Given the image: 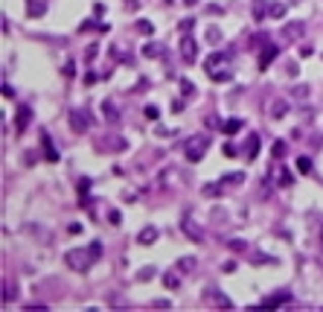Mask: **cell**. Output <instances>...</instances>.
<instances>
[{
  "label": "cell",
  "instance_id": "cell-3",
  "mask_svg": "<svg viewBox=\"0 0 323 312\" xmlns=\"http://www.w3.org/2000/svg\"><path fill=\"white\" fill-rule=\"evenodd\" d=\"M207 143H210L207 134H192V137L186 140V146H184L186 161H189V163H198V161H201V158H204V149H207Z\"/></svg>",
  "mask_w": 323,
  "mask_h": 312
},
{
  "label": "cell",
  "instance_id": "cell-42",
  "mask_svg": "<svg viewBox=\"0 0 323 312\" xmlns=\"http://www.w3.org/2000/svg\"><path fill=\"white\" fill-rule=\"evenodd\" d=\"M108 222H111V225H119V222H123V216H119V210H111V213H108Z\"/></svg>",
  "mask_w": 323,
  "mask_h": 312
},
{
  "label": "cell",
  "instance_id": "cell-53",
  "mask_svg": "<svg viewBox=\"0 0 323 312\" xmlns=\"http://www.w3.org/2000/svg\"><path fill=\"white\" fill-rule=\"evenodd\" d=\"M184 3H186V6H192V3H195V0H184Z\"/></svg>",
  "mask_w": 323,
  "mask_h": 312
},
{
  "label": "cell",
  "instance_id": "cell-10",
  "mask_svg": "<svg viewBox=\"0 0 323 312\" xmlns=\"http://www.w3.org/2000/svg\"><path fill=\"white\" fill-rule=\"evenodd\" d=\"M303 29H306V23H303V21H291V23H286L282 35H286L289 41H300V38H303Z\"/></svg>",
  "mask_w": 323,
  "mask_h": 312
},
{
  "label": "cell",
  "instance_id": "cell-22",
  "mask_svg": "<svg viewBox=\"0 0 323 312\" xmlns=\"http://www.w3.org/2000/svg\"><path fill=\"white\" fill-rule=\"evenodd\" d=\"M163 283H166V289H178V286H181V274H178V271H166V274H163Z\"/></svg>",
  "mask_w": 323,
  "mask_h": 312
},
{
  "label": "cell",
  "instance_id": "cell-37",
  "mask_svg": "<svg viewBox=\"0 0 323 312\" xmlns=\"http://www.w3.org/2000/svg\"><path fill=\"white\" fill-rule=\"evenodd\" d=\"M286 155V140H277L274 143V158H282Z\"/></svg>",
  "mask_w": 323,
  "mask_h": 312
},
{
  "label": "cell",
  "instance_id": "cell-29",
  "mask_svg": "<svg viewBox=\"0 0 323 312\" xmlns=\"http://www.w3.org/2000/svg\"><path fill=\"white\" fill-rule=\"evenodd\" d=\"M271 18H286V3H271Z\"/></svg>",
  "mask_w": 323,
  "mask_h": 312
},
{
  "label": "cell",
  "instance_id": "cell-12",
  "mask_svg": "<svg viewBox=\"0 0 323 312\" xmlns=\"http://www.w3.org/2000/svg\"><path fill=\"white\" fill-rule=\"evenodd\" d=\"M256 155H259V134H248V149H245V158L248 161H256Z\"/></svg>",
  "mask_w": 323,
  "mask_h": 312
},
{
  "label": "cell",
  "instance_id": "cell-49",
  "mask_svg": "<svg viewBox=\"0 0 323 312\" xmlns=\"http://www.w3.org/2000/svg\"><path fill=\"white\" fill-rule=\"evenodd\" d=\"M3 96H6V99H12V96H15V91H12L6 82H3Z\"/></svg>",
  "mask_w": 323,
  "mask_h": 312
},
{
  "label": "cell",
  "instance_id": "cell-5",
  "mask_svg": "<svg viewBox=\"0 0 323 312\" xmlns=\"http://www.w3.org/2000/svg\"><path fill=\"white\" fill-rule=\"evenodd\" d=\"M178 50H181V58H184L186 64H195L198 44H195V38H192V35H184V38H181V44H178Z\"/></svg>",
  "mask_w": 323,
  "mask_h": 312
},
{
  "label": "cell",
  "instance_id": "cell-39",
  "mask_svg": "<svg viewBox=\"0 0 323 312\" xmlns=\"http://www.w3.org/2000/svg\"><path fill=\"white\" fill-rule=\"evenodd\" d=\"M192 26H195V21H192V18H184V21H181V26H178V29H181V32H189V29H192Z\"/></svg>",
  "mask_w": 323,
  "mask_h": 312
},
{
  "label": "cell",
  "instance_id": "cell-51",
  "mask_svg": "<svg viewBox=\"0 0 323 312\" xmlns=\"http://www.w3.org/2000/svg\"><path fill=\"white\" fill-rule=\"evenodd\" d=\"M134 198H137V196H134L131 190H126V193H123V201H134Z\"/></svg>",
  "mask_w": 323,
  "mask_h": 312
},
{
  "label": "cell",
  "instance_id": "cell-38",
  "mask_svg": "<svg viewBox=\"0 0 323 312\" xmlns=\"http://www.w3.org/2000/svg\"><path fill=\"white\" fill-rule=\"evenodd\" d=\"M227 245H230L233 251H248V242H242V239H230Z\"/></svg>",
  "mask_w": 323,
  "mask_h": 312
},
{
  "label": "cell",
  "instance_id": "cell-31",
  "mask_svg": "<svg viewBox=\"0 0 323 312\" xmlns=\"http://www.w3.org/2000/svg\"><path fill=\"white\" fill-rule=\"evenodd\" d=\"M143 114L149 117V120H157V117H160V108H157V105H146V108H143Z\"/></svg>",
  "mask_w": 323,
  "mask_h": 312
},
{
  "label": "cell",
  "instance_id": "cell-7",
  "mask_svg": "<svg viewBox=\"0 0 323 312\" xmlns=\"http://www.w3.org/2000/svg\"><path fill=\"white\" fill-rule=\"evenodd\" d=\"M184 181H186V175L181 172V169H163V175H160L163 187H181Z\"/></svg>",
  "mask_w": 323,
  "mask_h": 312
},
{
  "label": "cell",
  "instance_id": "cell-17",
  "mask_svg": "<svg viewBox=\"0 0 323 312\" xmlns=\"http://www.w3.org/2000/svg\"><path fill=\"white\" fill-rule=\"evenodd\" d=\"M99 146H108V152H123L126 149V140L123 137H102V143H99Z\"/></svg>",
  "mask_w": 323,
  "mask_h": 312
},
{
  "label": "cell",
  "instance_id": "cell-18",
  "mask_svg": "<svg viewBox=\"0 0 323 312\" xmlns=\"http://www.w3.org/2000/svg\"><path fill=\"white\" fill-rule=\"evenodd\" d=\"M160 53H163V44H157V41H149L143 47V56L146 58H160Z\"/></svg>",
  "mask_w": 323,
  "mask_h": 312
},
{
  "label": "cell",
  "instance_id": "cell-21",
  "mask_svg": "<svg viewBox=\"0 0 323 312\" xmlns=\"http://www.w3.org/2000/svg\"><path fill=\"white\" fill-rule=\"evenodd\" d=\"M221 190H224V184H221V181H219V184H204V187H201V193H204L207 198H219Z\"/></svg>",
  "mask_w": 323,
  "mask_h": 312
},
{
  "label": "cell",
  "instance_id": "cell-46",
  "mask_svg": "<svg viewBox=\"0 0 323 312\" xmlns=\"http://www.w3.org/2000/svg\"><path fill=\"white\" fill-rule=\"evenodd\" d=\"M105 15V6L102 3H96V6H93V18H102Z\"/></svg>",
  "mask_w": 323,
  "mask_h": 312
},
{
  "label": "cell",
  "instance_id": "cell-28",
  "mask_svg": "<svg viewBox=\"0 0 323 312\" xmlns=\"http://www.w3.org/2000/svg\"><path fill=\"white\" fill-rule=\"evenodd\" d=\"M41 15H44V3L29 0V18H41Z\"/></svg>",
  "mask_w": 323,
  "mask_h": 312
},
{
  "label": "cell",
  "instance_id": "cell-48",
  "mask_svg": "<svg viewBox=\"0 0 323 312\" xmlns=\"http://www.w3.org/2000/svg\"><path fill=\"white\" fill-rule=\"evenodd\" d=\"M85 85H96V73H85Z\"/></svg>",
  "mask_w": 323,
  "mask_h": 312
},
{
  "label": "cell",
  "instance_id": "cell-45",
  "mask_svg": "<svg viewBox=\"0 0 323 312\" xmlns=\"http://www.w3.org/2000/svg\"><path fill=\"white\" fill-rule=\"evenodd\" d=\"M207 12H210V15H221L224 9H221L219 3H210V6H207Z\"/></svg>",
  "mask_w": 323,
  "mask_h": 312
},
{
  "label": "cell",
  "instance_id": "cell-25",
  "mask_svg": "<svg viewBox=\"0 0 323 312\" xmlns=\"http://www.w3.org/2000/svg\"><path fill=\"white\" fill-rule=\"evenodd\" d=\"M192 268H195V260H192V257H181V260H178V271H181V274H189Z\"/></svg>",
  "mask_w": 323,
  "mask_h": 312
},
{
  "label": "cell",
  "instance_id": "cell-32",
  "mask_svg": "<svg viewBox=\"0 0 323 312\" xmlns=\"http://www.w3.org/2000/svg\"><path fill=\"white\" fill-rule=\"evenodd\" d=\"M297 169H300V172H312V161H309L306 155H303V158H297Z\"/></svg>",
  "mask_w": 323,
  "mask_h": 312
},
{
  "label": "cell",
  "instance_id": "cell-11",
  "mask_svg": "<svg viewBox=\"0 0 323 312\" xmlns=\"http://www.w3.org/2000/svg\"><path fill=\"white\" fill-rule=\"evenodd\" d=\"M157 236H160V231H157L154 225H146V228L137 233V242L140 245H151V242H157Z\"/></svg>",
  "mask_w": 323,
  "mask_h": 312
},
{
  "label": "cell",
  "instance_id": "cell-35",
  "mask_svg": "<svg viewBox=\"0 0 323 312\" xmlns=\"http://www.w3.org/2000/svg\"><path fill=\"white\" fill-rule=\"evenodd\" d=\"M286 111H289V102H277L274 108H271V114H274V117H282Z\"/></svg>",
  "mask_w": 323,
  "mask_h": 312
},
{
  "label": "cell",
  "instance_id": "cell-1",
  "mask_svg": "<svg viewBox=\"0 0 323 312\" xmlns=\"http://www.w3.org/2000/svg\"><path fill=\"white\" fill-rule=\"evenodd\" d=\"M204 70L213 82H230L233 79V64H230V56L224 53H210L204 58Z\"/></svg>",
  "mask_w": 323,
  "mask_h": 312
},
{
  "label": "cell",
  "instance_id": "cell-16",
  "mask_svg": "<svg viewBox=\"0 0 323 312\" xmlns=\"http://www.w3.org/2000/svg\"><path fill=\"white\" fill-rule=\"evenodd\" d=\"M291 301V292H279V295H271V298H265L262 301V306H282V303Z\"/></svg>",
  "mask_w": 323,
  "mask_h": 312
},
{
  "label": "cell",
  "instance_id": "cell-20",
  "mask_svg": "<svg viewBox=\"0 0 323 312\" xmlns=\"http://www.w3.org/2000/svg\"><path fill=\"white\" fill-rule=\"evenodd\" d=\"M265 15H271V6H265V0H256L254 3V18L256 21H265Z\"/></svg>",
  "mask_w": 323,
  "mask_h": 312
},
{
  "label": "cell",
  "instance_id": "cell-27",
  "mask_svg": "<svg viewBox=\"0 0 323 312\" xmlns=\"http://www.w3.org/2000/svg\"><path fill=\"white\" fill-rule=\"evenodd\" d=\"M134 29L143 32V35H151V32H154V23H151V21H137V23H134Z\"/></svg>",
  "mask_w": 323,
  "mask_h": 312
},
{
  "label": "cell",
  "instance_id": "cell-14",
  "mask_svg": "<svg viewBox=\"0 0 323 312\" xmlns=\"http://www.w3.org/2000/svg\"><path fill=\"white\" fill-rule=\"evenodd\" d=\"M242 120H239V117H230V120H224V123H221V131H224V134H239V131H242Z\"/></svg>",
  "mask_w": 323,
  "mask_h": 312
},
{
  "label": "cell",
  "instance_id": "cell-15",
  "mask_svg": "<svg viewBox=\"0 0 323 312\" xmlns=\"http://www.w3.org/2000/svg\"><path fill=\"white\" fill-rule=\"evenodd\" d=\"M41 143H44V158H47L50 163H56V161H58V152L53 149V140H50V134H47V131L41 134Z\"/></svg>",
  "mask_w": 323,
  "mask_h": 312
},
{
  "label": "cell",
  "instance_id": "cell-40",
  "mask_svg": "<svg viewBox=\"0 0 323 312\" xmlns=\"http://www.w3.org/2000/svg\"><path fill=\"white\" fill-rule=\"evenodd\" d=\"M64 76H67V79L76 76V64H73V61H64Z\"/></svg>",
  "mask_w": 323,
  "mask_h": 312
},
{
  "label": "cell",
  "instance_id": "cell-24",
  "mask_svg": "<svg viewBox=\"0 0 323 312\" xmlns=\"http://www.w3.org/2000/svg\"><path fill=\"white\" fill-rule=\"evenodd\" d=\"M291 99L306 102V99H309V85H297V88H291Z\"/></svg>",
  "mask_w": 323,
  "mask_h": 312
},
{
  "label": "cell",
  "instance_id": "cell-47",
  "mask_svg": "<svg viewBox=\"0 0 323 312\" xmlns=\"http://www.w3.org/2000/svg\"><path fill=\"white\" fill-rule=\"evenodd\" d=\"M172 111H175V114H181V111H184V99H175V102H172Z\"/></svg>",
  "mask_w": 323,
  "mask_h": 312
},
{
  "label": "cell",
  "instance_id": "cell-13",
  "mask_svg": "<svg viewBox=\"0 0 323 312\" xmlns=\"http://www.w3.org/2000/svg\"><path fill=\"white\" fill-rule=\"evenodd\" d=\"M102 117L111 126H116V123H119V108H116L114 102H102Z\"/></svg>",
  "mask_w": 323,
  "mask_h": 312
},
{
  "label": "cell",
  "instance_id": "cell-30",
  "mask_svg": "<svg viewBox=\"0 0 323 312\" xmlns=\"http://www.w3.org/2000/svg\"><path fill=\"white\" fill-rule=\"evenodd\" d=\"M18 298V292H15V286H9V283H3V301L9 303V301H15Z\"/></svg>",
  "mask_w": 323,
  "mask_h": 312
},
{
  "label": "cell",
  "instance_id": "cell-50",
  "mask_svg": "<svg viewBox=\"0 0 323 312\" xmlns=\"http://www.w3.org/2000/svg\"><path fill=\"white\" fill-rule=\"evenodd\" d=\"M207 126H210V128H221V126H219V120H216V117H207Z\"/></svg>",
  "mask_w": 323,
  "mask_h": 312
},
{
  "label": "cell",
  "instance_id": "cell-4",
  "mask_svg": "<svg viewBox=\"0 0 323 312\" xmlns=\"http://www.w3.org/2000/svg\"><path fill=\"white\" fill-rule=\"evenodd\" d=\"M70 128H73L76 134H85V131L91 128V114H88L85 108H73V111H70Z\"/></svg>",
  "mask_w": 323,
  "mask_h": 312
},
{
  "label": "cell",
  "instance_id": "cell-52",
  "mask_svg": "<svg viewBox=\"0 0 323 312\" xmlns=\"http://www.w3.org/2000/svg\"><path fill=\"white\" fill-rule=\"evenodd\" d=\"M126 6L128 9H140V0H126Z\"/></svg>",
  "mask_w": 323,
  "mask_h": 312
},
{
  "label": "cell",
  "instance_id": "cell-26",
  "mask_svg": "<svg viewBox=\"0 0 323 312\" xmlns=\"http://www.w3.org/2000/svg\"><path fill=\"white\" fill-rule=\"evenodd\" d=\"M151 278H157V268L154 266H143L137 271V280H151Z\"/></svg>",
  "mask_w": 323,
  "mask_h": 312
},
{
  "label": "cell",
  "instance_id": "cell-41",
  "mask_svg": "<svg viewBox=\"0 0 323 312\" xmlns=\"http://www.w3.org/2000/svg\"><path fill=\"white\" fill-rule=\"evenodd\" d=\"M221 149H224V155H227V158H236V155H239V149H236V146H233V143H224V146H221Z\"/></svg>",
  "mask_w": 323,
  "mask_h": 312
},
{
  "label": "cell",
  "instance_id": "cell-36",
  "mask_svg": "<svg viewBox=\"0 0 323 312\" xmlns=\"http://www.w3.org/2000/svg\"><path fill=\"white\" fill-rule=\"evenodd\" d=\"M219 38H221L219 29H216V26H210V29H207V41H210V44H219Z\"/></svg>",
  "mask_w": 323,
  "mask_h": 312
},
{
  "label": "cell",
  "instance_id": "cell-2",
  "mask_svg": "<svg viewBox=\"0 0 323 312\" xmlns=\"http://www.w3.org/2000/svg\"><path fill=\"white\" fill-rule=\"evenodd\" d=\"M64 263H67L73 271H88V268L96 263V257H93L91 245H88V248H70L67 254H64Z\"/></svg>",
  "mask_w": 323,
  "mask_h": 312
},
{
  "label": "cell",
  "instance_id": "cell-44",
  "mask_svg": "<svg viewBox=\"0 0 323 312\" xmlns=\"http://www.w3.org/2000/svg\"><path fill=\"white\" fill-rule=\"evenodd\" d=\"M157 134H163V137H172V134H178V128H157Z\"/></svg>",
  "mask_w": 323,
  "mask_h": 312
},
{
  "label": "cell",
  "instance_id": "cell-6",
  "mask_svg": "<svg viewBox=\"0 0 323 312\" xmlns=\"http://www.w3.org/2000/svg\"><path fill=\"white\" fill-rule=\"evenodd\" d=\"M32 123V108L29 105H18V111H15V128H18V134H23L26 128Z\"/></svg>",
  "mask_w": 323,
  "mask_h": 312
},
{
  "label": "cell",
  "instance_id": "cell-9",
  "mask_svg": "<svg viewBox=\"0 0 323 312\" xmlns=\"http://www.w3.org/2000/svg\"><path fill=\"white\" fill-rule=\"evenodd\" d=\"M279 56V50H277V44H271V41H268L265 47H262V56H259V67L265 70L268 64H274V58Z\"/></svg>",
  "mask_w": 323,
  "mask_h": 312
},
{
  "label": "cell",
  "instance_id": "cell-8",
  "mask_svg": "<svg viewBox=\"0 0 323 312\" xmlns=\"http://www.w3.org/2000/svg\"><path fill=\"white\" fill-rule=\"evenodd\" d=\"M181 231H184L192 242H201V239H204V231H201L192 219H181Z\"/></svg>",
  "mask_w": 323,
  "mask_h": 312
},
{
  "label": "cell",
  "instance_id": "cell-23",
  "mask_svg": "<svg viewBox=\"0 0 323 312\" xmlns=\"http://www.w3.org/2000/svg\"><path fill=\"white\" fill-rule=\"evenodd\" d=\"M242 181H245V172H230V175L221 178V184L224 187H236V184H242Z\"/></svg>",
  "mask_w": 323,
  "mask_h": 312
},
{
  "label": "cell",
  "instance_id": "cell-33",
  "mask_svg": "<svg viewBox=\"0 0 323 312\" xmlns=\"http://www.w3.org/2000/svg\"><path fill=\"white\" fill-rule=\"evenodd\" d=\"M181 93H184V96H189V93H195V85H192L189 79H181Z\"/></svg>",
  "mask_w": 323,
  "mask_h": 312
},
{
  "label": "cell",
  "instance_id": "cell-34",
  "mask_svg": "<svg viewBox=\"0 0 323 312\" xmlns=\"http://www.w3.org/2000/svg\"><path fill=\"white\" fill-rule=\"evenodd\" d=\"M96 53H99V47H96V44H91V47H88V50H85V61L91 64L93 58H96Z\"/></svg>",
  "mask_w": 323,
  "mask_h": 312
},
{
  "label": "cell",
  "instance_id": "cell-43",
  "mask_svg": "<svg viewBox=\"0 0 323 312\" xmlns=\"http://www.w3.org/2000/svg\"><path fill=\"white\" fill-rule=\"evenodd\" d=\"M289 184H291V175L282 169V175H279V187H289Z\"/></svg>",
  "mask_w": 323,
  "mask_h": 312
},
{
  "label": "cell",
  "instance_id": "cell-19",
  "mask_svg": "<svg viewBox=\"0 0 323 312\" xmlns=\"http://www.w3.org/2000/svg\"><path fill=\"white\" fill-rule=\"evenodd\" d=\"M204 298H207V301H213V303H219V306H233L230 298H224V295H219V292H213V289L204 292Z\"/></svg>",
  "mask_w": 323,
  "mask_h": 312
}]
</instances>
